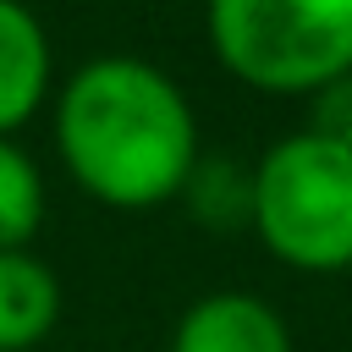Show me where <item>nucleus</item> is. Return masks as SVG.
Returning <instances> with one entry per match:
<instances>
[{
  "label": "nucleus",
  "instance_id": "nucleus-2",
  "mask_svg": "<svg viewBox=\"0 0 352 352\" xmlns=\"http://www.w3.org/2000/svg\"><path fill=\"white\" fill-rule=\"evenodd\" d=\"M253 231L292 270H352V148L319 132L280 138L253 165Z\"/></svg>",
  "mask_w": 352,
  "mask_h": 352
},
{
  "label": "nucleus",
  "instance_id": "nucleus-7",
  "mask_svg": "<svg viewBox=\"0 0 352 352\" xmlns=\"http://www.w3.org/2000/svg\"><path fill=\"white\" fill-rule=\"evenodd\" d=\"M44 220V182H38V165L11 143L0 138V253H16L33 242Z\"/></svg>",
  "mask_w": 352,
  "mask_h": 352
},
{
  "label": "nucleus",
  "instance_id": "nucleus-6",
  "mask_svg": "<svg viewBox=\"0 0 352 352\" xmlns=\"http://www.w3.org/2000/svg\"><path fill=\"white\" fill-rule=\"evenodd\" d=\"M60 314V286L55 275L28 253H0V352H28L55 330Z\"/></svg>",
  "mask_w": 352,
  "mask_h": 352
},
{
  "label": "nucleus",
  "instance_id": "nucleus-4",
  "mask_svg": "<svg viewBox=\"0 0 352 352\" xmlns=\"http://www.w3.org/2000/svg\"><path fill=\"white\" fill-rule=\"evenodd\" d=\"M170 352H292V336L264 297L209 292L176 319Z\"/></svg>",
  "mask_w": 352,
  "mask_h": 352
},
{
  "label": "nucleus",
  "instance_id": "nucleus-1",
  "mask_svg": "<svg viewBox=\"0 0 352 352\" xmlns=\"http://www.w3.org/2000/svg\"><path fill=\"white\" fill-rule=\"evenodd\" d=\"M55 143L72 182L110 209H154L198 165L187 94L132 55H99L72 72L55 99Z\"/></svg>",
  "mask_w": 352,
  "mask_h": 352
},
{
  "label": "nucleus",
  "instance_id": "nucleus-8",
  "mask_svg": "<svg viewBox=\"0 0 352 352\" xmlns=\"http://www.w3.org/2000/svg\"><path fill=\"white\" fill-rule=\"evenodd\" d=\"M187 204L204 226H242L253 220V170H242L236 160H204L187 176Z\"/></svg>",
  "mask_w": 352,
  "mask_h": 352
},
{
  "label": "nucleus",
  "instance_id": "nucleus-3",
  "mask_svg": "<svg viewBox=\"0 0 352 352\" xmlns=\"http://www.w3.org/2000/svg\"><path fill=\"white\" fill-rule=\"evenodd\" d=\"M209 44L264 94H319L352 77V0H209Z\"/></svg>",
  "mask_w": 352,
  "mask_h": 352
},
{
  "label": "nucleus",
  "instance_id": "nucleus-9",
  "mask_svg": "<svg viewBox=\"0 0 352 352\" xmlns=\"http://www.w3.org/2000/svg\"><path fill=\"white\" fill-rule=\"evenodd\" d=\"M308 132L336 138V143L352 148V77H336V82H324L314 94V126Z\"/></svg>",
  "mask_w": 352,
  "mask_h": 352
},
{
  "label": "nucleus",
  "instance_id": "nucleus-5",
  "mask_svg": "<svg viewBox=\"0 0 352 352\" xmlns=\"http://www.w3.org/2000/svg\"><path fill=\"white\" fill-rule=\"evenodd\" d=\"M50 88V38L22 0H0V138L22 126Z\"/></svg>",
  "mask_w": 352,
  "mask_h": 352
}]
</instances>
